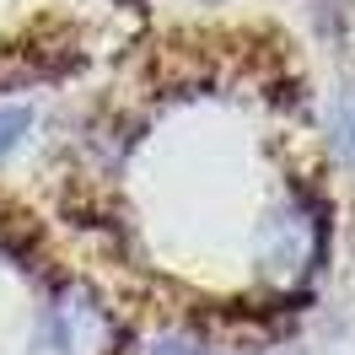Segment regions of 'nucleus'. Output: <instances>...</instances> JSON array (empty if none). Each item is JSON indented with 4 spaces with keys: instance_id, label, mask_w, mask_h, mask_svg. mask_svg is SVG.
<instances>
[{
    "instance_id": "f257e3e1",
    "label": "nucleus",
    "mask_w": 355,
    "mask_h": 355,
    "mask_svg": "<svg viewBox=\"0 0 355 355\" xmlns=\"http://www.w3.org/2000/svg\"><path fill=\"white\" fill-rule=\"evenodd\" d=\"M329 140H334V151H339V156L355 167V87H350V92H339V103H334Z\"/></svg>"
},
{
    "instance_id": "f03ea898",
    "label": "nucleus",
    "mask_w": 355,
    "mask_h": 355,
    "mask_svg": "<svg viewBox=\"0 0 355 355\" xmlns=\"http://www.w3.org/2000/svg\"><path fill=\"white\" fill-rule=\"evenodd\" d=\"M27 135V108H0V156Z\"/></svg>"
},
{
    "instance_id": "7ed1b4c3",
    "label": "nucleus",
    "mask_w": 355,
    "mask_h": 355,
    "mask_svg": "<svg viewBox=\"0 0 355 355\" xmlns=\"http://www.w3.org/2000/svg\"><path fill=\"white\" fill-rule=\"evenodd\" d=\"M156 355H210V350L189 345V339H162V345H156Z\"/></svg>"
}]
</instances>
